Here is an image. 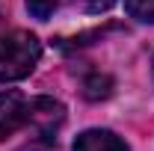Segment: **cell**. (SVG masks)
I'll use <instances>...</instances> for the list:
<instances>
[{
    "label": "cell",
    "instance_id": "3957f363",
    "mask_svg": "<svg viewBox=\"0 0 154 151\" xmlns=\"http://www.w3.org/2000/svg\"><path fill=\"white\" fill-rule=\"evenodd\" d=\"M30 101L18 92V89H9V92H0V142L6 136H12L15 131L27 128V119H30Z\"/></svg>",
    "mask_w": 154,
    "mask_h": 151
},
{
    "label": "cell",
    "instance_id": "5b68a950",
    "mask_svg": "<svg viewBox=\"0 0 154 151\" xmlns=\"http://www.w3.org/2000/svg\"><path fill=\"white\" fill-rule=\"evenodd\" d=\"M113 92V77L101 74V71H92V74L83 80V95L89 101H101V98H110Z\"/></svg>",
    "mask_w": 154,
    "mask_h": 151
},
{
    "label": "cell",
    "instance_id": "8992f818",
    "mask_svg": "<svg viewBox=\"0 0 154 151\" xmlns=\"http://www.w3.org/2000/svg\"><path fill=\"white\" fill-rule=\"evenodd\" d=\"M128 15L142 24H154V0H125Z\"/></svg>",
    "mask_w": 154,
    "mask_h": 151
},
{
    "label": "cell",
    "instance_id": "ba28073f",
    "mask_svg": "<svg viewBox=\"0 0 154 151\" xmlns=\"http://www.w3.org/2000/svg\"><path fill=\"white\" fill-rule=\"evenodd\" d=\"M86 12H92V15H101V12H107L110 6H113L116 0H77Z\"/></svg>",
    "mask_w": 154,
    "mask_h": 151
},
{
    "label": "cell",
    "instance_id": "52a82bcc",
    "mask_svg": "<svg viewBox=\"0 0 154 151\" xmlns=\"http://www.w3.org/2000/svg\"><path fill=\"white\" fill-rule=\"evenodd\" d=\"M59 6H62V0H27V9H30V15L38 21H48L54 12H57Z\"/></svg>",
    "mask_w": 154,
    "mask_h": 151
},
{
    "label": "cell",
    "instance_id": "9c48e42d",
    "mask_svg": "<svg viewBox=\"0 0 154 151\" xmlns=\"http://www.w3.org/2000/svg\"><path fill=\"white\" fill-rule=\"evenodd\" d=\"M21 151H57L54 148V139H45V136H36L30 145H24Z\"/></svg>",
    "mask_w": 154,
    "mask_h": 151
},
{
    "label": "cell",
    "instance_id": "6da1fadb",
    "mask_svg": "<svg viewBox=\"0 0 154 151\" xmlns=\"http://www.w3.org/2000/svg\"><path fill=\"white\" fill-rule=\"evenodd\" d=\"M42 59V42L27 30L0 36V83H15L33 74Z\"/></svg>",
    "mask_w": 154,
    "mask_h": 151
},
{
    "label": "cell",
    "instance_id": "7a4b0ae2",
    "mask_svg": "<svg viewBox=\"0 0 154 151\" xmlns=\"http://www.w3.org/2000/svg\"><path fill=\"white\" fill-rule=\"evenodd\" d=\"M30 119H27V128H33L36 136H45V139H54V133L62 128L65 122V107L48 98V95H38V98H30Z\"/></svg>",
    "mask_w": 154,
    "mask_h": 151
},
{
    "label": "cell",
    "instance_id": "277c9868",
    "mask_svg": "<svg viewBox=\"0 0 154 151\" xmlns=\"http://www.w3.org/2000/svg\"><path fill=\"white\" fill-rule=\"evenodd\" d=\"M74 151H131L128 142L122 136H116L113 131H104V128H92V131H83L74 139Z\"/></svg>",
    "mask_w": 154,
    "mask_h": 151
}]
</instances>
